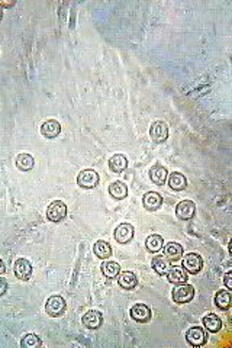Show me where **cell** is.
I'll return each instance as SVG.
<instances>
[{
    "mask_svg": "<svg viewBox=\"0 0 232 348\" xmlns=\"http://www.w3.org/2000/svg\"><path fill=\"white\" fill-rule=\"evenodd\" d=\"M164 257L167 258L169 261H177L183 257V247L177 242H169L164 247Z\"/></svg>",
    "mask_w": 232,
    "mask_h": 348,
    "instance_id": "d6986e66",
    "label": "cell"
},
{
    "mask_svg": "<svg viewBox=\"0 0 232 348\" xmlns=\"http://www.w3.org/2000/svg\"><path fill=\"white\" fill-rule=\"evenodd\" d=\"M131 318L137 322H141V324H145L151 319V309L144 305V303H137L131 308Z\"/></svg>",
    "mask_w": 232,
    "mask_h": 348,
    "instance_id": "30bf717a",
    "label": "cell"
},
{
    "mask_svg": "<svg viewBox=\"0 0 232 348\" xmlns=\"http://www.w3.org/2000/svg\"><path fill=\"white\" fill-rule=\"evenodd\" d=\"M145 247H147V250H148L150 253L155 254V253H158V251L163 250V247H164V240H163L161 235H157V234L150 235V237L147 238V241H145Z\"/></svg>",
    "mask_w": 232,
    "mask_h": 348,
    "instance_id": "d4e9b609",
    "label": "cell"
},
{
    "mask_svg": "<svg viewBox=\"0 0 232 348\" xmlns=\"http://www.w3.org/2000/svg\"><path fill=\"white\" fill-rule=\"evenodd\" d=\"M167 180H169V186H170L173 190H176V192L185 190L186 187H187V179H186V176L185 174H182V173H179V171H174V173L169 174Z\"/></svg>",
    "mask_w": 232,
    "mask_h": 348,
    "instance_id": "ac0fdd59",
    "label": "cell"
},
{
    "mask_svg": "<svg viewBox=\"0 0 232 348\" xmlns=\"http://www.w3.org/2000/svg\"><path fill=\"white\" fill-rule=\"evenodd\" d=\"M116 279H118V285L125 290H131V289H135L138 286V279L132 272L119 273V276Z\"/></svg>",
    "mask_w": 232,
    "mask_h": 348,
    "instance_id": "2e32d148",
    "label": "cell"
},
{
    "mask_svg": "<svg viewBox=\"0 0 232 348\" xmlns=\"http://www.w3.org/2000/svg\"><path fill=\"white\" fill-rule=\"evenodd\" d=\"M151 266H153L154 272L157 273V274H160V276H166L171 267L170 261L164 257V256H155V257L153 258Z\"/></svg>",
    "mask_w": 232,
    "mask_h": 348,
    "instance_id": "603a6c76",
    "label": "cell"
},
{
    "mask_svg": "<svg viewBox=\"0 0 232 348\" xmlns=\"http://www.w3.org/2000/svg\"><path fill=\"white\" fill-rule=\"evenodd\" d=\"M150 177H151V182L155 183L157 186H163L164 183L167 182L169 171H167V168L164 166L155 164V166L151 167V170H150Z\"/></svg>",
    "mask_w": 232,
    "mask_h": 348,
    "instance_id": "9a60e30c",
    "label": "cell"
},
{
    "mask_svg": "<svg viewBox=\"0 0 232 348\" xmlns=\"http://www.w3.org/2000/svg\"><path fill=\"white\" fill-rule=\"evenodd\" d=\"M109 195L118 200H122L128 196V186L122 182H113L109 186Z\"/></svg>",
    "mask_w": 232,
    "mask_h": 348,
    "instance_id": "cb8c5ba5",
    "label": "cell"
},
{
    "mask_svg": "<svg viewBox=\"0 0 232 348\" xmlns=\"http://www.w3.org/2000/svg\"><path fill=\"white\" fill-rule=\"evenodd\" d=\"M13 272L19 280H29L32 274V264L26 258H17L13 264Z\"/></svg>",
    "mask_w": 232,
    "mask_h": 348,
    "instance_id": "9c48e42d",
    "label": "cell"
},
{
    "mask_svg": "<svg viewBox=\"0 0 232 348\" xmlns=\"http://www.w3.org/2000/svg\"><path fill=\"white\" fill-rule=\"evenodd\" d=\"M215 305L221 311H228L232 305V298L230 290H219L215 295Z\"/></svg>",
    "mask_w": 232,
    "mask_h": 348,
    "instance_id": "44dd1931",
    "label": "cell"
},
{
    "mask_svg": "<svg viewBox=\"0 0 232 348\" xmlns=\"http://www.w3.org/2000/svg\"><path fill=\"white\" fill-rule=\"evenodd\" d=\"M4 272H6V267H4V263H3V260L0 258V274H3Z\"/></svg>",
    "mask_w": 232,
    "mask_h": 348,
    "instance_id": "d6a6232c",
    "label": "cell"
},
{
    "mask_svg": "<svg viewBox=\"0 0 232 348\" xmlns=\"http://www.w3.org/2000/svg\"><path fill=\"white\" fill-rule=\"evenodd\" d=\"M166 276H167L169 282H170V283H173V285H182V283H187V279H189L187 272H186L182 266H171L170 270L167 272V274H166Z\"/></svg>",
    "mask_w": 232,
    "mask_h": 348,
    "instance_id": "4fadbf2b",
    "label": "cell"
},
{
    "mask_svg": "<svg viewBox=\"0 0 232 348\" xmlns=\"http://www.w3.org/2000/svg\"><path fill=\"white\" fill-rule=\"evenodd\" d=\"M102 273L108 279H116L121 273V266L116 261H105L102 264Z\"/></svg>",
    "mask_w": 232,
    "mask_h": 348,
    "instance_id": "484cf974",
    "label": "cell"
},
{
    "mask_svg": "<svg viewBox=\"0 0 232 348\" xmlns=\"http://www.w3.org/2000/svg\"><path fill=\"white\" fill-rule=\"evenodd\" d=\"M196 213V205L192 200H182L176 206V216L180 221H189Z\"/></svg>",
    "mask_w": 232,
    "mask_h": 348,
    "instance_id": "52a82bcc",
    "label": "cell"
},
{
    "mask_svg": "<svg viewBox=\"0 0 232 348\" xmlns=\"http://www.w3.org/2000/svg\"><path fill=\"white\" fill-rule=\"evenodd\" d=\"M81 321H83V324L86 325V328H89V330H97V328H100L102 324H103V315H102L99 311H89V312L84 314V317H83Z\"/></svg>",
    "mask_w": 232,
    "mask_h": 348,
    "instance_id": "5bb4252c",
    "label": "cell"
},
{
    "mask_svg": "<svg viewBox=\"0 0 232 348\" xmlns=\"http://www.w3.org/2000/svg\"><path fill=\"white\" fill-rule=\"evenodd\" d=\"M15 4V1H0V7L3 9V7H9V6H13Z\"/></svg>",
    "mask_w": 232,
    "mask_h": 348,
    "instance_id": "1f68e13d",
    "label": "cell"
},
{
    "mask_svg": "<svg viewBox=\"0 0 232 348\" xmlns=\"http://www.w3.org/2000/svg\"><path fill=\"white\" fill-rule=\"evenodd\" d=\"M203 325H205L206 331H209V333L212 334H217L219 333L221 328H222V321H221V318H219L218 315H215V314H208V315L203 318Z\"/></svg>",
    "mask_w": 232,
    "mask_h": 348,
    "instance_id": "ffe728a7",
    "label": "cell"
},
{
    "mask_svg": "<svg viewBox=\"0 0 232 348\" xmlns=\"http://www.w3.org/2000/svg\"><path fill=\"white\" fill-rule=\"evenodd\" d=\"M77 184L83 189H93L99 184V174L92 168H86L77 176Z\"/></svg>",
    "mask_w": 232,
    "mask_h": 348,
    "instance_id": "5b68a950",
    "label": "cell"
},
{
    "mask_svg": "<svg viewBox=\"0 0 232 348\" xmlns=\"http://www.w3.org/2000/svg\"><path fill=\"white\" fill-rule=\"evenodd\" d=\"M186 341L192 347H202V346L206 344L208 337H206V333L203 331L202 327H192L186 333Z\"/></svg>",
    "mask_w": 232,
    "mask_h": 348,
    "instance_id": "277c9868",
    "label": "cell"
},
{
    "mask_svg": "<svg viewBox=\"0 0 232 348\" xmlns=\"http://www.w3.org/2000/svg\"><path fill=\"white\" fill-rule=\"evenodd\" d=\"M150 136L157 144L164 142L169 138V126H167V123L163 121L154 122L151 125V129H150Z\"/></svg>",
    "mask_w": 232,
    "mask_h": 348,
    "instance_id": "ba28073f",
    "label": "cell"
},
{
    "mask_svg": "<svg viewBox=\"0 0 232 348\" xmlns=\"http://www.w3.org/2000/svg\"><path fill=\"white\" fill-rule=\"evenodd\" d=\"M65 216H67V206L61 200H55L46 208V218L51 222H60Z\"/></svg>",
    "mask_w": 232,
    "mask_h": 348,
    "instance_id": "3957f363",
    "label": "cell"
},
{
    "mask_svg": "<svg viewBox=\"0 0 232 348\" xmlns=\"http://www.w3.org/2000/svg\"><path fill=\"white\" fill-rule=\"evenodd\" d=\"M1 19H3V9L0 7V20H1Z\"/></svg>",
    "mask_w": 232,
    "mask_h": 348,
    "instance_id": "836d02e7",
    "label": "cell"
},
{
    "mask_svg": "<svg viewBox=\"0 0 232 348\" xmlns=\"http://www.w3.org/2000/svg\"><path fill=\"white\" fill-rule=\"evenodd\" d=\"M224 283H225V286H227V289L228 290H231L232 289V273H227L225 276H224Z\"/></svg>",
    "mask_w": 232,
    "mask_h": 348,
    "instance_id": "f546056e",
    "label": "cell"
},
{
    "mask_svg": "<svg viewBox=\"0 0 232 348\" xmlns=\"http://www.w3.org/2000/svg\"><path fill=\"white\" fill-rule=\"evenodd\" d=\"M93 251H94V254H96L97 257L102 258V260H106V258H109L112 256V247L109 245V242L102 241V240L94 244Z\"/></svg>",
    "mask_w": 232,
    "mask_h": 348,
    "instance_id": "4316f807",
    "label": "cell"
},
{
    "mask_svg": "<svg viewBox=\"0 0 232 348\" xmlns=\"http://www.w3.org/2000/svg\"><path fill=\"white\" fill-rule=\"evenodd\" d=\"M182 267L187 273H190V274H198L202 270V267H203V260L196 253H189V254H186L185 257H183Z\"/></svg>",
    "mask_w": 232,
    "mask_h": 348,
    "instance_id": "8992f818",
    "label": "cell"
},
{
    "mask_svg": "<svg viewBox=\"0 0 232 348\" xmlns=\"http://www.w3.org/2000/svg\"><path fill=\"white\" fill-rule=\"evenodd\" d=\"M115 240L119 244H128L134 238V227L131 224H121L115 229Z\"/></svg>",
    "mask_w": 232,
    "mask_h": 348,
    "instance_id": "7c38bea8",
    "label": "cell"
},
{
    "mask_svg": "<svg viewBox=\"0 0 232 348\" xmlns=\"http://www.w3.org/2000/svg\"><path fill=\"white\" fill-rule=\"evenodd\" d=\"M7 290V283L4 279H0V296H3Z\"/></svg>",
    "mask_w": 232,
    "mask_h": 348,
    "instance_id": "4dcf8cb0",
    "label": "cell"
},
{
    "mask_svg": "<svg viewBox=\"0 0 232 348\" xmlns=\"http://www.w3.org/2000/svg\"><path fill=\"white\" fill-rule=\"evenodd\" d=\"M173 301L176 303H189L193 298H195V289L193 286L187 285V283H182V285H177L176 288L173 289Z\"/></svg>",
    "mask_w": 232,
    "mask_h": 348,
    "instance_id": "6da1fadb",
    "label": "cell"
},
{
    "mask_svg": "<svg viewBox=\"0 0 232 348\" xmlns=\"http://www.w3.org/2000/svg\"><path fill=\"white\" fill-rule=\"evenodd\" d=\"M35 166V160L29 154H19L16 158V167L22 171H29Z\"/></svg>",
    "mask_w": 232,
    "mask_h": 348,
    "instance_id": "83f0119b",
    "label": "cell"
},
{
    "mask_svg": "<svg viewBox=\"0 0 232 348\" xmlns=\"http://www.w3.org/2000/svg\"><path fill=\"white\" fill-rule=\"evenodd\" d=\"M20 346L25 348H35V347H41L42 346V341L38 335L35 334H26L20 343Z\"/></svg>",
    "mask_w": 232,
    "mask_h": 348,
    "instance_id": "f1b7e54d",
    "label": "cell"
},
{
    "mask_svg": "<svg viewBox=\"0 0 232 348\" xmlns=\"http://www.w3.org/2000/svg\"><path fill=\"white\" fill-rule=\"evenodd\" d=\"M109 168L113 173H122L128 168V158L122 154H116L109 160Z\"/></svg>",
    "mask_w": 232,
    "mask_h": 348,
    "instance_id": "7402d4cb",
    "label": "cell"
},
{
    "mask_svg": "<svg viewBox=\"0 0 232 348\" xmlns=\"http://www.w3.org/2000/svg\"><path fill=\"white\" fill-rule=\"evenodd\" d=\"M65 308H67V303L64 301V298L58 296V295H54V296H51V298L46 301V314H48L49 317H52V318L61 317L62 314H64V311H65Z\"/></svg>",
    "mask_w": 232,
    "mask_h": 348,
    "instance_id": "7a4b0ae2",
    "label": "cell"
},
{
    "mask_svg": "<svg viewBox=\"0 0 232 348\" xmlns=\"http://www.w3.org/2000/svg\"><path fill=\"white\" fill-rule=\"evenodd\" d=\"M60 132H61V125L57 121H54V119L44 122L42 126H41V134L45 136V138H48V139L57 138V136L60 135Z\"/></svg>",
    "mask_w": 232,
    "mask_h": 348,
    "instance_id": "e0dca14e",
    "label": "cell"
},
{
    "mask_svg": "<svg viewBox=\"0 0 232 348\" xmlns=\"http://www.w3.org/2000/svg\"><path fill=\"white\" fill-rule=\"evenodd\" d=\"M142 205H144V208L147 211L154 212V211H158L163 206V197L157 192H148L142 197Z\"/></svg>",
    "mask_w": 232,
    "mask_h": 348,
    "instance_id": "8fae6325",
    "label": "cell"
}]
</instances>
